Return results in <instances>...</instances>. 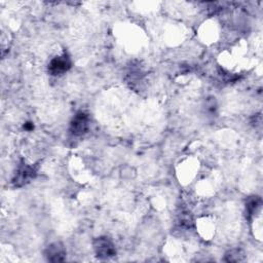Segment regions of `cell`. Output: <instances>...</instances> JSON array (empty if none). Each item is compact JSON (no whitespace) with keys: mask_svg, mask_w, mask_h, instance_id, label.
Segmentation results:
<instances>
[{"mask_svg":"<svg viewBox=\"0 0 263 263\" xmlns=\"http://www.w3.org/2000/svg\"><path fill=\"white\" fill-rule=\"evenodd\" d=\"M261 198L258 196H252L247 200L246 211L249 218H251L254 214L256 215L258 213V211L261 208Z\"/></svg>","mask_w":263,"mask_h":263,"instance_id":"cell-6","label":"cell"},{"mask_svg":"<svg viewBox=\"0 0 263 263\" xmlns=\"http://www.w3.org/2000/svg\"><path fill=\"white\" fill-rule=\"evenodd\" d=\"M243 257H245V255L240 250L234 249V250H231V251L226 253L225 261H227V262H239V261L243 260Z\"/></svg>","mask_w":263,"mask_h":263,"instance_id":"cell-7","label":"cell"},{"mask_svg":"<svg viewBox=\"0 0 263 263\" xmlns=\"http://www.w3.org/2000/svg\"><path fill=\"white\" fill-rule=\"evenodd\" d=\"M89 125V118L88 115L82 111L75 114L70 122V132L74 136H81L84 135Z\"/></svg>","mask_w":263,"mask_h":263,"instance_id":"cell-2","label":"cell"},{"mask_svg":"<svg viewBox=\"0 0 263 263\" xmlns=\"http://www.w3.org/2000/svg\"><path fill=\"white\" fill-rule=\"evenodd\" d=\"M45 257L49 262H62L66 259V249L61 242H53L46 248Z\"/></svg>","mask_w":263,"mask_h":263,"instance_id":"cell-5","label":"cell"},{"mask_svg":"<svg viewBox=\"0 0 263 263\" xmlns=\"http://www.w3.org/2000/svg\"><path fill=\"white\" fill-rule=\"evenodd\" d=\"M35 174H36V171H35L34 166L29 165V164H22L17 168L12 182H13L14 186H17V187L23 186V185L27 184L28 182H30V180L34 178Z\"/></svg>","mask_w":263,"mask_h":263,"instance_id":"cell-4","label":"cell"},{"mask_svg":"<svg viewBox=\"0 0 263 263\" xmlns=\"http://www.w3.org/2000/svg\"><path fill=\"white\" fill-rule=\"evenodd\" d=\"M70 68H71V60L66 53L54 57L48 65V71L52 75L64 74Z\"/></svg>","mask_w":263,"mask_h":263,"instance_id":"cell-3","label":"cell"},{"mask_svg":"<svg viewBox=\"0 0 263 263\" xmlns=\"http://www.w3.org/2000/svg\"><path fill=\"white\" fill-rule=\"evenodd\" d=\"M93 250L98 257L102 259L111 258L116 254L113 241L107 236H100L93 240Z\"/></svg>","mask_w":263,"mask_h":263,"instance_id":"cell-1","label":"cell"}]
</instances>
